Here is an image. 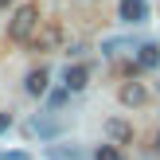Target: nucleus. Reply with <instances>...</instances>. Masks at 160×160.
<instances>
[{"label": "nucleus", "mask_w": 160, "mask_h": 160, "mask_svg": "<svg viewBox=\"0 0 160 160\" xmlns=\"http://www.w3.org/2000/svg\"><path fill=\"white\" fill-rule=\"evenodd\" d=\"M35 28H39V8H35V4L16 8V16L8 20V35H12L16 43H28V39L35 35Z\"/></svg>", "instance_id": "nucleus-1"}, {"label": "nucleus", "mask_w": 160, "mask_h": 160, "mask_svg": "<svg viewBox=\"0 0 160 160\" xmlns=\"http://www.w3.org/2000/svg\"><path fill=\"white\" fill-rule=\"evenodd\" d=\"M86 82H90V67H86V62H70V67L62 70V86H67L70 94H82Z\"/></svg>", "instance_id": "nucleus-2"}, {"label": "nucleus", "mask_w": 160, "mask_h": 160, "mask_svg": "<svg viewBox=\"0 0 160 160\" xmlns=\"http://www.w3.org/2000/svg\"><path fill=\"white\" fill-rule=\"evenodd\" d=\"M117 20L121 23H145L148 20V0H121L117 4Z\"/></svg>", "instance_id": "nucleus-3"}, {"label": "nucleus", "mask_w": 160, "mask_h": 160, "mask_svg": "<svg viewBox=\"0 0 160 160\" xmlns=\"http://www.w3.org/2000/svg\"><path fill=\"white\" fill-rule=\"evenodd\" d=\"M47 160H94L82 152V145L74 141H59V145H47Z\"/></svg>", "instance_id": "nucleus-4"}, {"label": "nucleus", "mask_w": 160, "mask_h": 160, "mask_svg": "<svg viewBox=\"0 0 160 160\" xmlns=\"http://www.w3.org/2000/svg\"><path fill=\"white\" fill-rule=\"evenodd\" d=\"M106 137L113 141V145H129L133 141V125L125 121V117H109L106 121Z\"/></svg>", "instance_id": "nucleus-5"}, {"label": "nucleus", "mask_w": 160, "mask_h": 160, "mask_svg": "<svg viewBox=\"0 0 160 160\" xmlns=\"http://www.w3.org/2000/svg\"><path fill=\"white\" fill-rule=\"evenodd\" d=\"M47 82H51V70H43V67H39V70H31V74H28L23 90H28L31 98H43V94H47Z\"/></svg>", "instance_id": "nucleus-6"}, {"label": "nucleus", "mask_w": 160, "mask_h": 160, "mask_svg": "<svg viewBox=\"0 0 160 160\" xmlns=\"http://www.w3.org/2000/svg\"><path fill=\"white\" fill-rule=\"evenodd\" d=\"M145 102H148L145 82H125L121 86V106H145Z\"/></svg>", "instance_id": "nucleus-7"}, {"label": "nucleus", "mask_w": 160, "mask_h": 160, "mask_svg": "<svg viewBox=\"0 0 160 160\" xmlns=\"http://www.w3.org/2000/svg\"><path fill=\"white\" fill-rule=\"evenodd\" d=\"M137 62H141V67H148V70H156V67H160V47L152 43V39L137 47Z\"/></svg>", "instance_id": "nucleus-8"}, {"label": "nucleus", "mask_w": 160, "mask_h": 160, "mask_svg": "<svg viewBox=\"0 0 160 160\" xmlns=\"http://www.w3.org/2000/svg\"><path fill=\"white\" fill-rule=\"evenodd\" d=\"M94 160H125V152H121V145L106 141V145H98V148H94Z\"/></svg>", "instance_id": "nucleus-9"}, {"label": "nucleus", "mask_w": 160, "mask_h": 160, "mask_svg": "<svg viewBox=\"0 0 160 160\" xmlns=\"http://www.w3.org/2000/svg\"><path fill=\"white\" fill-rule=\"evenodd\" d=\"M67 98H70L67 86H62V90H47V109H62V106H67Z\"/></svg>", "instance_id": "nucleus-10"}, {"label": "nucleus", "mask_w": 160, "mask_h": 160, "mask_svg": "<svg viewBox=\"0 0 160 160\" xmlns=\"http://www.w3.org/2000/svg\"><path fill=\"white\" fill-rule=\"evenodd\" d=\"M125 47H129V39H106V43H102V51H106L109 59H117V55H121Z\"/></svg>", "instance_id": "nucleus-11"}, {"label": "nucleus", "mask_w": 160, "mask_h": 160, "mask_svg": "<svg viewBox=\"0 0 160 160\" xmlns=\"http://www.w3.org/2000/svg\"><path fill=\"white\" fill-rule=\"evenodd\" d=\"M55 43H59V28H47L39 35V47H55Z\"/></svg>", "instance_id": "nucleus-12"}, {"label": "nucleus", "mask_w": 160, "mask_h": 160, "mask_svg": "<svg viewBox=\"0 0 160 160\" xmlns=\"http://www.w3.org/2000/svg\"><path fill=\"white\" fill-rule=\"evenodd\" d=\"M12 129V113H0V133H8Z\"/></svg>", "instance_id": "nucleus-13"}, {"label": "nucleus", "mask_w": 160, "mask_h": 160, "mask_svg": "<svg viewBox=\"0 0 160 160\" xmlns=\"http://www.w3.org/2000/svg\"><path fill=\"white\" fill-rule=\"evenodd\" d=\"M8 160H31V156H23V152H12V156H8Z\"/></svg>", "instance_id": "nucleus-14"}, {"label": "nucleus", "mask_w": 160, "mask_h": 160, "mask_svg": "<svg viewBox=\"0 0 160 160\" xmlns=\"http://www.w3.org/2000/svg\"><path fill=\"white\" fill-rule=\"evenodd\" d=\"M8 4H12V0H0V8H8Z\"/></svg>", "instance_id": "nucleus-15"}, {"label": "nucleus", "mask_w": 160, "mask_h": 160, "mask_svg": "<svg viewBox=\"0 0 160 160\" xmlns=\"http://www.w3.org/2000/svg\"><path fill=\"white\" fill-rule=\"evenodd\" d=\"M156 152H160V133H156Z\"/></svg>", "instance_id": "nucleus-16"}]
</instances>
